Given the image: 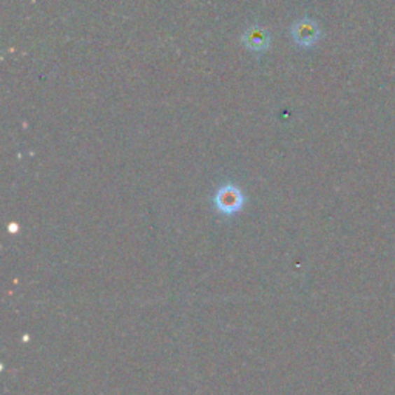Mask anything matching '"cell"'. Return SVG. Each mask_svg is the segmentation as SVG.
<instances>
[{
    "label": "cell",
    "mask_w": 395,
    "mask_h": 395,
    "mask_svg": "<svg viewBox=\"0 0 395 395\" xmlns=\"http://www.w3.org/2000/svg\"><path fill=\"white\" fill-rule=\"evenodd\" d=\"M292 39L300 47H312L320 39V29L310 19H301L292 27Z\"/></svg>",
    "instance_id": "obj_2"
},
{
    "label": "cell",
    "mask_w": 395,
    "mask_h": 395,
    "mask_svg": "<svg viewBox=\"0 0 395 395\" xmlns=\"http://www.w3.org/2000/svg\"><path fill=\"white\" fill-rule=\"evenodd\" d=\"M246 196L241 192V188L235 184H224L216 190L214 196V206L218 214L232 216L237 215L244 209Z\"/></svg>",
    "instance_id": "obj_1"
},
{
    "label": "cell",
    "mask_w": 395,
    "mask_h": 395,
    "mask_svg": "<svg viewBox=\"0 0 395 395\" xmlns=\"http://www.w3.org/2000/svg\"><path fill=\"white\" fill-rule=\"evenodd\" d=\"M241 41L249 51L258 53V55H260V53L268 51L270 45V34L265 28L255 25L246 29L244 34L241 37Z\"/></svg>",
    "instance_id": "obj_3"
}]
</instances>
